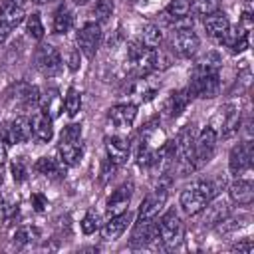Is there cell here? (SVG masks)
Masks as SVG:
<instances>
[{
	"label": "cell",
	"instance_id": "obj_32",
	"mask_svg": "<svg viewBox=\"0 0 254 254\" xmlns=\"http://www.w3.org/2000/svg\"><path fill=\"white\" fill-rule=\"evenodd\" d=\"M64 107L67 111V115H77V111L81 109V93L75 87H69L65 97H64Z\"/></svg>",
	"mask_w": 254,
	"mask_h": 254
},
{
	"label": "cell",
	"instance_id": "obj_34",
	"mask_svg": "<svg viewBox=\"0 0 254 254\" xmlns=\"http://www.w3.org/2000/svg\"><path fill=\"white\" fill-rule=\"evenodd\" d=\"M113 14V0H97L95 8H93V18L97 24L109 20V16Z\"/></svg>",
	"mask_w": 254,
	"mask_h": 254
},
{
	"label": "cell",
	"instance_id": "obj_11",
	"mask_svg": "<svg viewBox=\"0 0 254 254\" xmlns=\"http://www.w3.org/2000/svg\"><path fill=\"white\" fill-rule=\"evenodd\" d=\"M24 20V8L8 4V2H0V44L6 42V38L10 36V32L22 24Z\"/></svg>",
	"mask_w": 254,
	"mask_h": 254
},
{
	"label": "cell",
	"instance_id": "obj_17",
	"mask_svg": "<svg viewBox=\"0 0 254 254\" xmlns=\"http://www.w3.org/2000/svg\"><path fill=\"white\" fill-rule=\"evenodd\" d=\"M159 240V232H157V222L155 220H137L133 234H131V248H143L149 242Z\"/></svg>",
	"mask_w": 254,
	"mask_h": 254
},
{
	"label": "cell",
	"instance_id": "obj_28",
	"mask_svg": "<svg viewBox=\"0 0 254 254\" xmlns=\"http://www.w3.org/2000/svg\"><path fill=\"white\" fill-rule=\"evenodd\" d=\"M206 208V214H204V220L208 222V224H218V222H222L226 216H228V204L224 202V200H218V202H214V204H206L204 206Z\"/></svg>",
	"mask_w": 254,
	"mask_h": 254
},
{
	"label": "cell",
	"instance_id": "obj_25",
	"mask_svg": "<svg viewBox=\"0 0 254 254\" xmlns=\"http://www.w3.org/2000/svg\"><path fill=\"white\" fill-rule=\"evenodd\" d=\"M230 198L236 202V204H250L252 198H254V185L252 181L248 179H236L232 185H230Z\"/></svg>",
	"mask_w": 254,
	"mask_h": 254
},
{
	"label": "cell",
	"instance_id": "obj_44",
	"mask_svg": "<svg viewBox=\"0 0 254 254\" xmlns=\"http://www.w3.org/2000/svg\"><path fill=\"white\" fill-rule=\"evenodd\" d=\"M4 2H8V4H14V6H20V8H24V4H26L28 0H4Z\"/></svg>",
	"mask_w": 254,
	"mask_h": 254
},
{
	"label": "cell",
	"instance_id": "obj_36",
	"mask_svg": "<svg viewBox=\"0 0 254 254\" xmlns=\"http://www.w3.org/2000/svg\"><path fill=\"white\" fill-rule=\"evenodd\" d=\"M34 238H38V230L32 226H20L14 232V242L16 244H30Z\"/></svg>",
	"mask_w": 254,
	"mask_h": 254
},
{
	"label": "cell",
	"instance_id": "obj_46",
	"mask_svg": "<svg viewBox=\"0 0 254 254\" xmlns=\"http://www.w3.org/2000/svg\"><path fill=\"white\" fill-rule=\"evenodd\" d=\"M36 4H44V2H48V0H34Z\"/></svg>",
	"mask_w": 254,
	"mask_h": 254
},
{
	"label": "cell",
	"instance_id": "obj_48",
	"mask_svg": "<svg viewBox=\"0 0 254 254\" xmlns=\"http://www.w3.org/2000/svg\"><path fill=\"white\" fill-rule=\"evenodd\" d=\"M131 2H133V0H131Z\"/></svg>",
	"mask_w": 254,
	"mask_h": 254
},
{
	"label": "cell",
	"instance_id": "obj_38",
	"mask_svg": "<svg viewBox=\"0 0 254 254\" xmlns=\"http://www.w3.org/2000/svg\"><path fill=\"white\" fill-rule=\"evenodd\" d=\"M10 171H12V177L16 183H24L28 177V169H26V163L22 159H14L10 165Z\"/></svg>",
	"mask_w": 254,
	"mask_h": 254
},
{
	"label": "cell",
	"instance_id": "obj_23",
	"mask_svg": "<svg viewBox=\"0 0 254 254\" xmlns=\"http://www.w3.org/2000/svg\"><path fill=\"white\" fill-rule=\"evenodd\" d=\"M129 220H131V214H129L127 210H125V212H119V214H113V216L103 224L101 236H103L105 240H115V238H119V236L125 232Z\"/></svg>",
	"mask_w": 254,
	"mask_h": 254
},
{
	"label": "cell",
	"instance_id": "obj_45",
	"mask_svg": "<svg viewBox=\"0 0 254 254\" xmlns=\"http://www.w3.org/2000/svg\"><path fill=\"white\" fill-rule=\"evenodd\" d=\"M89 0H73V4H87Z\"/></svg>",
	"mask_w": 254,
	"mask_h": 254
},
{
	"label": "cell",
	"instance_id": "obj_35",
	"mask_svg": "<svg viewBox=\"0 0 254 254\" xmlns=\"http://www.w3.org/2000/svg\"><path fill=\"white\" fill-rule=\"evenodd\" d=\"M190 4H192V8H194L196 14L208 16V14H212V12L218 10L220 0H190Z\"/></svg>",
	"mask_w": 254,
	"mask_h": 254
},
{
	"label": "cell",
	"instance_id": "obj_4",
	"mask_svg": "<svg viewBox=\"0 0 254 254\" xmlns=\"http://www.w3.org/2000/svg\"><path fill=\"white\" fill-rule=\"evenodd\" d=\"M40 101V89L28 81H16L6 91V105L10 109H30L38 105Z\"/></svg>",
	"mask_w": 254,
	"mask_h": 254
},
{
	"label": "cell",
	"instance_id": "obj_14",
	"mask_svg": "<svg viewBox=\"0 0 254 254\" xmlns=\"http://www.w3.org/2000/svg\"><path fill=\"white\" fill-rule=\"evenodd\" d=\"M135 117H137V105L133 103H119L107 111V119L117 131H129Z\"/></svg>",
	"mask_w": 254,
	"mask_h": 254
},
{
	"label": "cell",
	"instance_id": "obj_9",
	"mask_svg": "<svg viewBox=\"0 0 254 254\" xmlns=\"http://www.w3.org/2000/svg\"><path fill=\"white\" fill-rule=\"evenodd\" d=\"M167 196H169V192H167V187H163V185H159L155 190H151L139 206V220H155L157 214L163 210Z\"/></svg>",
	"mask_w": 254,
	"mask_h": 254
},
{
	"label": "cell",
	"instance_id": "obj_43",
	"mask_svg": "<svg viewBox=\"0 0 254 254\" xmlns=\"http://www.w3.org/2000/svg\"><path fill=\"white\" fill-rule=\"evenodd\" d=\"M234 250H238V252H242V254H250V252L254 250V244H252V240H250V238H246V240L238 242V244L234 246Z\"/></svg>",
	"mask_w": 254,
	"mask_h": 254
},
{
	"label": "cell",
	"instance_id": "obj_40",
	"mask_svg": "<svg viewBox=\"0 0 254 254\" xmlns=\"http://www.w3.org/2000/svg\"><path fill=\"white\" fill-rule=\"evenodd\" d=\"M67 64H69V69H71V71H77V69H79V50H71V52H69Z\"/></svg>",
	"mask_w": 254,
	"mask_h": 254
},
{
	"label": "cell",
	"instance_id": "obj_41",
	"mask_svg": "<svg viewBox=\"0 0 254 254\" xmlns=\"http://www.w3.org/2000/svg\"><path fill=\"white\" fill-rule=\"evenodd\" d=\"M6 157H8L6 143L0 139V181H4V165H6Z\"/></svg>",
	"mask_w": 254,
	"mask_h": 254
},
{
	"label": "cell",
	"instance_id": "obj_2",
	"mask_svg": "<svg viewBox=\"0 0 254 254\" xmlns=\"http://www.w3.org/2000/svg\"><path fill=\"white\" fill-rule=\"evenodd\" d=\"M58 153L64 165H77L83 155V145H81V125L79 123H69L64 127L58 143Z\"/></svg>",
	"mask_w": 254,
	"mask_h": 254
},
{
	"label": "cell",
	"instance_id": "obj_42",
	"mask_svg": "<svg viewBox=\"0 0 254 254\" xmlns=\"http://www.w3.org/2000/svg\"><path fill=\"white\" fill-rule=\"evenodd\" d=\"M32 204H34L36 210H44V208L48 206V200H46L40 192H34V194H32Z\"/></svg>",
	"mask_w": 254,
	"mask_h": 254
},
{
	"label": "cell",
	"instance_id": "obj_7",
	"mask_svg": "<svg viewBox=\"0 0 254 254\" xmlns=\"http://www.w3.org/2000/svg\"><path fill=\"white\" fill-rule=\"evenodd\" d=\"M157 232L161 242H165L167 246H175L183 236V222L179 214L175 210H167L157 222Z\"/></svg>",
	"mask_w": 254,
	"mask_h": 254
},
{
	"label": "cell",
	"instance_id": "obj_26",
	"mask_svg": "<svg viewBox=\"0 0 254 254\" xmlns=\"http://www.w3.org/2000/svg\"><path fill=\"white\" fill-rule=\"evenodd\" d=\"M220 125H222V135L228 137L232 135L234 131H238V125H240V111L234 107V105H226L224 109H220Z\"/></svg>",
	"mask_w": 254,
	"mask_h": 254
},
{
	"label": "cell",
	"instance_id": "obj_13",
	"mask_svg": "<svg viewBox=\"0 0 254 254\" xmlns=\"http://www.w3.org/2000/svg\"><path fill=\"white\" fill-rule=\"evenodd\" d=\"M252 143L250 141H244V143H238L236 147H232L230 151V159H228V167H230V173L232 175H242L246 171H250L252 167Z\"/></svg>",
	"mask_w": 254,
	"mask_h": 254
},
{
	"label": "cell",
	"instance_id": "obj_6",
	"mask_svg": "<svg viewBox=\"0 0 254 254\" xmlns=\"http://www.w3.org/2000/svg\"><path fill=\"white\" fill-rule=\"evenodd\" d=\"M127 62L133 69L135 75H147L149 71L155 69V64H153V50L151 48H145L141 42H129L127 46Z\"/></svg>",
	"mask_w": 254,
	"mask_h": 254
},
{
	"label": "cell",
	"instance_id": "obj_21",
	"mask_svg": "<svg viewBox=\"0 0 254 254\" xmlns=\"http://www.w3.org/2000/svg\"><path fill=\"white\" fill-rule=\"evenodd\" d=\"M34 171L52 179V181H60L65 175V165L62 163V159H54V157H40L34 163Z\"/></svg>",
	"mask_w": 254,
	"mask_h": 254
},
{
	"label": "cell",
	"instance_id": "obj_27",
	"mask_svg": "<svg viewBox=\"0 0 254 254\" xmlns=\"http://www.w3.org/2000/svg\"><path fill=\"white\" fill-rule=\"evenodd\" d=\"M54 32L56 34H67L71 28H73V14L69 8L65 6H60L54 14Z\"/></svg>",
	"mask_w": 254,
	"mask_h": 254
},
{
	"label": "cell",
	"instance_id": "obj_20",
	"mask_svg": "<svg viewBox=\"0 0 254 254\" xmlns=\"http://www.w3.org/2000/svg\"><path fill=\"white\" fill-rule=\"evenodd\" d=\"M32 135L40 143H50L54 137V119L44 111H38L32 117Z\"/></svg>",
	"mask_w": 254,
	"mask_h": 254
},
{
	"label": "cell",
	"instance_id": "obj_39",
	"mask_svg": "<svg viewBox=\"0 0 254 254\" xmlns=\"http://www.w3.org/2000/svg\"><path fill=\"white\" fill-rule=\"evenodd\" d=\"M248 48V30H244L240 36H238V40L230 46V50L234 52V54H240V52H244Z\"/></svg>",
	"mask_w": 254,
	"mask_h": 254
},
{
	"label": "cell",
	"instance_id": "obj_12",
	"mask_svg": "<svg viewBox=\"0 0 254 254\" xmlns=\"http://www.w3.org/2000/svg\"><path fill=\"white\" fill-rule=\"evenodd\" d=\"M32 139V121L24 115L14 117L4 125V143H28Z\"/></svg>",
	"mask_w": 254,
	"mask_h": 254
},
{
	"label": "cell",
	"instance_id": "obj_31",
	"mask_svg": "<svg viewBox=\"0 0 254 254\" xmlns=\"http://www.w3.org/2000/svg\"><path fill=\"white\" fill-rule=\"evenodd\" d=\"M190 8H192L190 0H171L169 6H167V20L189 16L190 14Z\"/></svg>",
	"mask_w": 254,
	"mask_h": 254
},
{
	"label": "cell",
	"instance_id": "obj_5",
	"mask_svg": "<svg viewBox=\"0 0 254 254\" xmlns=\"http://www.w3.org/2000/svg\"><path fill=\"white\" fill-rule=\"evenodd\" d=\"M34 62H36L38 71L42 75H46V77H56L64 69L62 56L52 44H40L36 54H34Z\"/></svg>",
	"mask_w": 254,
	"mask_h": 254
},
{
	"label": "cell",
	"instance_id": "obj_29",
	"mask_svg": "<svg viewBox=\"0 0 254 254\" xmlns=\"http://www.w3.org/2000/svg\"><path fill=\"white\" fill-rule=\"evenodd\" d=\"M161 42H163V32H161V28L159 26H147L145 30H143V38H141V44L145 46V48H151V50H155V48H159L161 46Z\"/></svg>",
	"mask_w": 254,
	"mask_h": 254
},
{
	"label": "cell",
	"instance_id": "obj_33",
	"mask_svg": "<svg viewBox=\"0 0 254 254\" xmlns=\"http://www.w3.org/2000/svg\"><path fill=\"white\" fill-rule=\"evenodd\" d=\"M26 32L32 40H42L44 38V24H42V18L40 14H30L28 20H26Z\"/></svg>",
	"mask_w": 254,
	"mask_h": 254
},
{
	"label": "cell",
	"instance_id": "obj_24",
	"mask_svg": "<svg viewBox=\"0 0 254 254\" xmlns=\"http://www.w3.org/2000/svg\"><path fill=\"white\" fill-rule=\"evenodd\" d=\"M228 28H230V20H228V16L224 12L216 10V12L208 14V16H204V30H206L208 36L220 40Z\"/></svg>",
	"mask_w": 254,
	"mask_h": 254
},
{
	"label": "cell",
	"instance_id": "obj_22",
	"mask_svg": "<svg viewBox=\"0 0 254 254\" xmlns=\"http://www.w3.org/2000/svg\"><path fill=\"white\" fill-rule=\"evenodd\" d=\"M38 105H40V111H44V113L50 115L52 119L60 117V113H62V109H64L62 95H60V91H58L56 87H50V89H46L44 93H40Z\"/></svg>",
	"mask_w": 254,
	"mask_h": 254
},
{
	"label": "cell",
	"instance_id": "obj_15",
	"mask_svg": "<svg viewBox=\"0 0 254 254\" xmlns=\"http://www.w3.org/2000/svg\"><path fill=\"white\" fill-rule=\"evenodd\" d=\"M105 151L107 159L119 167L129 157V139L123 133H113L111 137H105Z\"/></svg>",
	"mask_w": 254,
	"mask_h": 254
},
{
	"label": "cell",
	"instance_id": "obj_8",
	"mask_svg": "<svg viewBox=\"0 0 254 254\" xmlns=\"http://www.w3.org/2000/svg\"><path fill=\"white\" fill-rule=\"evenodd\" d=\"M101 44V26L97 22H87L77 32V50L85 58H95L97 48Z\"/></svg>",
	"mask_w": 254,
	"mask_h": 254
},
{
	"label": "cell",
	"instance_id": "obj_10",
	"mask_svg": "<svg viewBox=\"0 0 254 254\" xmlns=\"http://www.w3.org/2000/svg\"><path fill=\"white\" fill-rule=\"evenodd\" d=\"M220 87L218 81V71L216 73H192V81H190V95L202 97V99H212L216 97Z\"/></svg>",
	"mask_w": 254,
	"mask_h": 254
},
{
	"label": "cell",
	"instance_id": "obj_16",
	"mask_svg": "<svg viewBox=\"0 0 254 254\" xmlns=\"http://www.w3.org/2000/svg\"><path fill=\"white\" fill-rule=\"evenodd\" d=\"M198 46H200V40H198V36L192 32V28H190V30H177L175 36H173V50H175L181 58H190V56H194L196 50H198Z\"/></svg>",
	"mask_w": 254,
	"mask_h": 254
},
{
	"label": "cell",
	"instance_id": "obj_37",
	"mask_svg": "<svg viewBox=\"0 0 254 254\" xmlns=\"http://www.w3.org/2000/svg\"><path fill=\"white\" fill-rule=\"evenodd\" d=\"M81 230H83L85 234H93L95 230H99V216H97L93 210H89V212L83 216V220H81Z\"/></svg>",
	"mask_w": 254,
	"mask_h": 254
},
{
	"label": "cell",
	"instance_id": "obj_18",
	"mask_svg": "<svg viewBox=\"0 0 254 254\" xmlns=\"http://www.w3.org/2000/svg\"><path fill=\"white\" fill-rule=\"evenodd\" d=\"M131 196H133V183H123L121 187H117L107 198V214L113 216V214L125 212L131 202Z\"/></svg>",
	"mask_w": 254,
	"mask_h": 254
},
{
	"label": "cell",
	"instance_id": "obj_19",
	"mask_svg": "<svg viewBox=\"0 0 254 254\" xmlns=\"http://www.w3.org/2000/svg\"><path fill=\"white\" fill-rule=\"evenodd\" d=\"M190 97H192V95H190L189 89H177V91H171V93L167 95L165 103H163V113H165L167 117H171V119L179 117V115L187 109Z\"/></svg>",
	"mask_w": 254,
	"mask_h": 254
},
{
	"label": "cell",
	"instance_id": "obj_3",
	"mask_svg": "<svg viewBox=\"0 0 254 254\" xmlns=\"http://www.w3.org/2000/svg\"><path fill=\"white\" fill-rule=\"evenodd\" d=\"M216 139H218V133L212 125L204 127L196 137H194V149H192V159H190V165H192V171L200 169L202 165H206L214 153V147H216Z\"/></svg>",
	"mask_w": 254,
	"mask_h": 254
},
{
	"label": "cell",
	"instance_id": "obj_47",
	"mask_svg": "<svg viewBox=\"0 0 254 254\" xmlns=\"http://www.w3.org/2000/svg\"><path fill=\"white\" fill-rule=\"evenodd\" d=\"M0 185H2V181H0Z\"/></svg>",
	"mask_w": 254,
	"mask_h": 254
},
{
	"label": "cell",
	"instance_id": "obj_30",
	"mask_svg": "<svg viewBox=\"0 0 254 254\" xmlns=\"http://www.w3.org/2000/svg\"><path fill=\"white\" fill-rule=\"evenodd\" d=\"M220 67V60L216 54H206L204 58H200L194 65V73H216Z\"/></svg>",
	"mask_w": 254,
	"mask_h": 254
},
{
	"label": "cell",
	"instance_id": "obj_1",
	"mask_svg": "<svg viewBox=\"0 0 254 254\" xmlns=\"http://www.w3.org/2000/svg\"><path fill=\"white\" fill-rule=\"evenodd\" d=\"M216 187L212 181H194L190 187H187L181 192V208L185 214L194 216L204 210V206L214 198Z\"/></svg>",
	"mask_w": 254,
	"mask_h": 254
}]
</instances>
